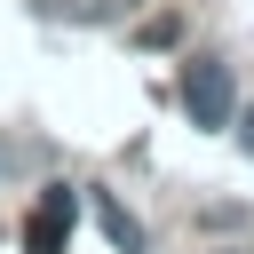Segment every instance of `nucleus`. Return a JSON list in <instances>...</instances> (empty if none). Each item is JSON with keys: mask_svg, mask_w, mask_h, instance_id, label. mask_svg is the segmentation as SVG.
I'll use <instances>...</instances> for the list:
<instances>
[{"mask_svg": "<svg viewBox=\"0 0 254 254\" xmlns=\"http://www.w3.org/2000/svg\"><path fill=\"white\" fill-rule=\"evenodd\" d=\"M95 222H103V238H111L119 254H143V222H135V214H127L111 190H95Z\"/></svg>", "mask_w": 254, "mask_h": 254, "instance_id": "obj_3", "label": "nucleus"}, {"mask_svg": "<svg viewBox=\"0 0 254 254\" xmlns=\"http://www.w3.org/2000/svg\"><path fill=\"white\" fill-rule=\"evenodd\" d=\"M183 111H190V127H206V135L230 127V111H238V79H230L222 56H190V64H183Z\"/></svg>", "mask_w": 254, "mask_h": 254, "instance_id": "obj_1", "label": "nucleus"}, {"mask_svg": "<svg viewBox=\"0 0 254 254\" xmlns=\"http://www.w3.org/2000/svg\"><path fill=\"white\" fill-rule=\"evenodd\" d=\"M71 222H79V190L71 183H48L32 198V214H24V254H64Z\"/></svg>", "mask_w": 254, "mask_h": 254, "instance_id": "obj_2", "label": "nucleus"}, {"mask_svg": "<svg viewBox=\"0 0 254 254\" xmlns=\"http://www.w3.org/2000/svg\"><path fill=\"white\" fill-rule=\"evenodd\" d=\"M222 254H238V246H222Z\"/></svg>", "mask_w": 254, "mask_h": 254, "instance_id": "obj_5", "label": "nucleus"}, {"mask_svg": "<svg viewBox=\"0 0 254 254\" xmlns=\"http://www.w3.org/2000/svg\"><path fill=\"white\" fill-rule=\"evenodd\" d=\"M238 143H246V151H254V111H246V127H238Z\"/></svg>", "mask_w": 254, "mask_h": 254, "instance_id": "obj_4", "label": "nucleus"}]
</instances>
